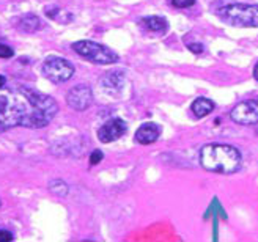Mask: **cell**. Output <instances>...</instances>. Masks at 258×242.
I'll list each match as a JSON object with an SVG mask.
<instances>
[{"label": "cell", "instance_id": "7a4b0ae2", "mask_svg": "<svg viewBox=\"0 0 258 242\" xmlns=\"http://www.w3.org/2000/svg\"><path fill=\"white\" fill-rule=\"evenodd\" d=\"M241 152L238 148L225 143H210L200 149V165L211 173L233 175L241 167Z\"/></svg>", "mask_w": 258, "mask_h": 242}, {"label": "cell", "instance_id": "6da1fadb", "mask_svg": "<svg viewBox=\"0 0 258 242\" xmlns=\"http://www.w3.org/2000/svg\"><path fill=\"white\" fill-rule=\"evenodd\" d=\"M58 112L57 101L32 87L13 85L0 88V132L13 127L43 129Z\"/></svg>", "mask_w": 258, "mask_h": 242}, {"label": "cell", "instance_id": "5bb4252c", "mask_svg": "<svg viewBox=\"0 0 258 242\" xmlns=\"http://www.w3.org/2000/svg\"><path fill=\"white\" fill-rule=\"evenodd\" d=\"M44 15L52 19V21H58L61 24H68L70 21H73V16L70 15L68 11H64L58 7H46L44 8Z\"/></svg>", "mask_w": 258, "mask_h": 242}, {"label": "cell", "instance_id": "ffe728a7", "mask_svg": "<svg viewBox=\"0 0 258 242\" xmlns=\"http://www.w3.org/2000/svg\"><path fill=\"white\" fill-rule=\"evenodd\" d=\"M187 49L190 50V52H194V54H202L203 52V44H187Z\"/></svg>", "mask_w": 258, "mask_h": 242}, {"label": "cell", "instance_id": "30bf717a", "mask_svg": "<svg viewBox=\"0 0 258 242\" xmlns=\"http://www.w3.org/2000/svg\"><path fill=\"white\" fill-rule=\"evenodd\" d=\"M159 137H161V126H158L153 121L144 123L134 134L136 142L140 145H151L154 142H158Z\"/></svg>", "mask_w": 258, "mask_h": 242}, {"label": "cell", "instance_id": "3957f363", "mask_svg": "<svg viewBox=\"0 0 258 242\" xmlns=\"http://www.w3.org/2000/svg\"><path fill=\"white\" fill-rule=\"evenodd\" d=\"M216 16L231 27H258V5L224 4L216 10Z\"/></svg>", "mask_w": 258, "mask_h": 242}, {"label": "cell", "instance_id": "4fadbf2b", "mask_svg": "<svg viewBox=\"0 0 258 242\" xmlns=\"http://www.w3.org/2000/svg\"><path fill=\"white\" fill-rule=\"evenodd\" d=\"M214 107H216V104L213 103L211 99L200 96V98H197V99L190 104V112H192V115H194V117L200 120V118L208 117L210 113L214 110Z\"/></svg>", "mask_w": 258, "mask_h": 242}, {"label": "cell", "instance_id": "7c38bea8", "mask_svg": "<svg viewBox=\"0 0 258 242\" xmlns=\"http://www.w3.org/2000/svg\"><path fill=\"white\" fill-rule=\"evenodd\" d=\"M139 24L144 30L156 35H164L169 30V22L162 16H145L139 21Z\"/></svg>", "mask_w": 258, "mask_h": 242}, {"label": "cell", "instance_id": "5b68a950", "mask_svg": "<svg viewBox=\"0 0 258 242\" xmlns=\"http://www.w3.org/2000/svg\"><path fill=\"white\" fill-rule=\"evenodd\" d=\"M41 72L50 82L63 84V82H68L74 75V66L67 58L50 55L44 60L41 66Z\"/></svg>", "mask_w": 258, "mask_h": 242}, {"label": "cell", "instance_id": "8992f818", "mask_svg": "<svg viewBox=\"0 0 258 242\" xmlns=\"http://www.w3.org/2000/svg\"><path fill=\"white\" fill-rule=\"evenodd\" d=\"M230 118L241 126L258 124V98H252L236 104L230 112Z\"/></svg>", "mask_w": 258, "mask_h": 242}, {"label": "cell", "instance_id": "9a60e30c", "mask_svg": "<svg viewBox=\"0 0 258 242\" xmlns=\"http://www.w3.org/2000/svg\"><path fill=\"white\" fill-rule=\"evenodd\" d=\"M49 190L57 197H67L70 187H68L67 183L61 181V180H52L49 183Z\"/></svg>", "mask_w": 258, "mask_h": 242}, {"label": "cell", "instance_id": "277c9868", "mask_svg": "<svg viewBox=\"0 0 258 242\" xmlns=\"http://www.w3.org/2000/svg\"><path fill=\"white\" fill-rule=\"evenodd\" d=\"M73 50L77 55H81L90 63H95V65H113V63L120 61V55L113 49L90 40L73 43Z\"/></svg>", "mask_w": 258, "mask_h": 242}, {"label": "cell", "instance_id": "603a6c76", "mask_svg": "<svg viewBox=\"0 0 258 242\" xmlns=\"http://www.w3.org/2000/svg\"><path fill=\"white\" fill-rule=\"evenodd\" d=\"M0 205H2V201H0Z\"/></svg>", "mask_w": 258, "mask_h": 242}, {"label": "cell", "instance_id": "9c48e42d", "mask_svg": "<svg viewBox=\"0 0 258 242\" xmlns=\"http://www.w3.org/2000/svg\"><path fill=\"white\" fill-rule=\"evenodd\" d=\"M126 75L123 71H109L101 77V90L107 95H118L124 87Z\"/></svg>", "mask_w": 258, "mask_h": 242}, {"label": "cell", "instance_id": "ba28073f", "mask_svg": "<svg viewBox=\"0 0 258 242\" xmlns=\"http://www.w3.org/2000/svg\"><path fill=\"white\" fill-rule=\"evenodd\" d=\"M127 132V124L121 118H113L102 124L98 129V138L101 143H112Z\"/></svg>", "mask_w": 258, "mask_h": 242}, {"label": "cell", "instance_id": "e0dca14e", "mask_svg": "<svg viewBox=\"0 0 258 242\" xmlns=\"http://www.w3.org/2000/svg\"><path fill=\"white\" fill-rule=\"evenodd\" d=\"M102 159H104V154H102V151L95 149L92 154H90V165H98Z\"/></svg>", "mask_w": 258, "mask_h": 242}, {"label": "cell", "instance_id": "2e32d148", "mask_svg": "<svg viewBox=\"0 0 258 242\" xmlns=\"http://www.w3.org/2000/svg\"><path fill=\"white\" fill-rule=\"evenodd\" d=\"M11 57H15V50L10 46L0 43V58H11Z\"/></svg>", "mask_w": 258, "mask_h": 242}, {"label": "cell", "instance_id": "44dd1931", "mask_svg": "<svg viewBox=\"0 0 258 242\" xmlns=\"http://www.w3.org/2000/svg\"><path fill=\"white\" fill-rule=\"evenodd\" d=\"M5 85H7V77H5V75L0 74V88L5 87Z\"/></svg>", "mask_w": 258, "mask_h": 242}, {"label": "cell", "instance_id": "8fae6325", "mask_svg": "<svg viewBox=\"0 0 258 242\" xmlns=\"http://www.w3.org/2000/svg\"><path fill=\"white\" fill-rule=\"evenodd\" d=\"M15 27L22 33H36L43 29V22L33 13H27V15H22L15 21Z\"/></svg>", "mask_w": 258, "mask_h": 242}, {"label": "cell", "instance_id": "d6986e66", "mask_svg": "<svg viewBox=\"0 0 258 242\" xmlns=\"http://www.w3.org/2000/svg\"><path fill=\"white\" fill-rule=\"evenodd\" d=\"M13 239L15 237L8 230H0V242H11Z\"/></svg>", "mask_w": 258, "mask_h": 242}, {"label": "cell", "instance_id": "52a82bcc", "mask_svg": "<svg viewBox=\"0 0 258 242\" xmlns=\"http://www.w3.org/2000/svg\"><path fill=\"white\" fill-rule=\"evenodd\" d=\"M92 103H93V92H92V88L85 84L73 87L67 93V104L77 112L87 110L92 106Z\"/></svg>", "mask_w": 258, "mask_h": 242}, {"label": "cell", "instance_id": "7402d4cb", "mask_svg": "<svg viewBox=\"0 0 258 242\" xmlns=\"http://www.w3.org/2000/svg\"><path fill=\"white\" fill-rule=\"evenodd\" d=\"M253 77H255V80H258V63L255 65V68H253Z\"/></svg>", "mask_w": 258, "mask_h": 242}, {"label": "cell", "instance_id": "ac0fdd59", "mask_svg": "<svg viewBox=\"0 0 258 242\" xmlns=\"http://www.w3.org/2000/svg\"><path fill=\"white\" fill-rule=\"evenodd\" d=\"M196 4V0H172V5L175 8H189Z\"/></svg>", "mask_w": 258, "mask_h": 242}]
</instances>
